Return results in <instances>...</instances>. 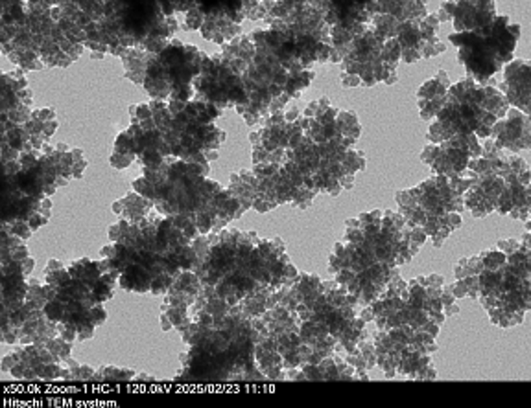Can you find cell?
Masks as SVG:
<instances>
[{
    "instance_id": "obj_6",
    "label": "cell",
    "mask_w": 531,
    "mask_h": 408,
    "mask_svg": "<svg viewBox=\"0 0 531 408\" xmlns=\"http://www.w3.org/2000/svg\"><path fill=\"white\" fill-rule=\"evenodd\" d=\"M471 185L473 175L469 171L458 177L434 173L419 186L396 192L395 200L408 224L423 229L434 246L439 248L461 226L465 193Z\"/></svg>"
},
{
    "instance_id": "obj_28",
    "label": "cell",
    "mask_w": 531,
    "mask_h": 408,
    "mask_svg": "<svg viewBox=\"0 0 531 408\" xmlns=\"http://www.w3.org/2000/svg\"><path fill=\"white\" fill-rule=\"evenodd\" d=\"M109 238H111V241H113V243H120L124 239V234L120 230L119 223L113 224V226H109Z\"/></svg>"
},
{
    "instance_id": "obj_11",
    "label": "cell",
    "mask_w": 531,
    "mask_h": 408,
    "mask_svg": "<svg viewBox=\"0 0 531 408\" xmlns=\"http://www.w3.org/2000/svg\"><path fill=\"white\" fill-rule=\"evenodd\" d=\"M500 90L509 105L531 117V61L513 59L504 66Z\"/></svg>"
},
{
    "instance_id": "obj_21",
    "label": "cell",
    "mask_w": 531,
    "mask_h": 408,
    "mask_svg": "<svg viewBox=\"0 0 531 408\" xmlns=\"http://www.w3.org/2000/svg\"><path fill=\"white\" fill-rule=\"evenodd\" d=\"M88 314H91V321H93V324H95V326H100V324H104V322H105V319H107V313L104 311L102 304H96V306H93L91 309H88Z\"/></svg>"
},
{
    "instance_id": "obj_34",
    "label": "cell",
    "mask_w": 531,
    "mask_h": 408,
    "mask_svg": "<svg viewBox=\"0 0 531 408\" xmlns=\"http://www.w3.org/2000/svg\"><path fill=\"white\" fill-rule=\"evenodd\" d=\"M17 365V360L13 355H6L3 359V372H12V368Z\"/></svg>"
},
{
    "instance_id": "obj_7",
    "label": "cell",
    "mask_w": 531,
    "mask_h": 408,
    "mask_svg": "<svg viewBox=\"0 0 531 408\" xmlns=\"http://www.w3.org/2000/svg\"><path fill=\"white\" fill-rule=\"evenodd\" d=\"M520 25L509 15H496L491 25L474 32H454L449 42L458 50V63L467 78L481 85H493V78L515 59Z\"/></svg>"
},
{
    "instance_id": "obj_26",
    "label": "cell",
    "mask_w": 531,
    "mask_h": 408,
    "mask_svg": "<svg viewBox=\"0 0 531 408\" xmlns=\"http://www.w3.org/2000/svg\"><path fill=\"white\" fill-rule=\"evenodd\" d=\"M44 223H47V219H44V217H42L39 212H35V214H34V215L28 219L30 229H32L34 232H35V230H39Z\"/></svg>"
},
{
    "instance_id": "obj_19",
    "label": "cell",
    "mask_w": 531,
    "mask_h": 408,
    "mask_svg": "<svg viewBox=\"0 0 531 408\" xmlns=\"http://www.w3.org/2000/svg\"><path fill=\"white\" fill-rule=\"evenodd\" d=\"M93 294H95L96 302L102 304V302H105V300H109L111 297H113V287H109L107 283L98 280V283L93 287Z\"/></svg>"
},
{
    "instance_id": "obj_30",
    "label": "cell",
    "mask_w": 531,
    "mask_h": 408,
    "mask_svg": "<svg viewBox=\"0 0 531 408\" xmlns=\"http://www.w3.org/2000/svg\"><path fill=\"white\" fill-rule=\"evenodd\" d=\"M100 254H102V258H105V260H113V258H117V246L115 245H105L102 251H100Z\"/></svg>"
},
{
    "instance_id": "obj_36",
    "label": "cell",
    "mask_w": 531,
    "mask_h": 408,
    "mask_svg": "<svg viewBox=\"0 0 531 408\" xmlns=\"http://www.w3.org/2000/svg\"><path fill=\"white\" fill-rule=\"evenodd\" d=\"M56 129H58V120H50L44 124V136H47V140L56 132Z\"/></svg>"
},
{
    "instance_id": "obj_32",
    "label": "cell",
    "mask_w": 531,
    "mask_h": 408,
    "mask_svg": "<svg viewBox=\"0 0 531 408\" xmlns=\"http://www.w3.org/2000/svg\"><path fill=\"white\" fill-rule=\"evenodd\" d=\"M20 267H22V275L25 276H30V272L34 270V267H35V261H34V258H27L25 261L20 263Z\"/></svg>"
},
{
    "instance_id": "obj_41",
    "label": "cell",
    "mask_w": 531,
    "mask_h": 408,
    "mask_svg": "<svg viewBox=\"0 0 531 408\" xmlns=\"http://www.w3.org/2000/svg\"><path fill=\"white\" fill-rule=\"evenodd\" d=\"M205 156L209 158V162H211V161H216V158H218V149H209V151H205Z\"/></svg>"
},
{
    "instance_id": "obj_29",
    "label": "cell",
    "mask_w": 531,
    "mask_h": 408,
    "mask_svg": "<svg viewBox=\"0 0 531 408\" xmlns=\"http://www.w3.org/2000/svg\"><path fill=\"white\" fill-rule=\"evenodd\" d=\"M27 368H28L27 362H25V360H20V362H17V365L12 368V375L17 377V379H25Z\"/></svg>"
},
{
    "instance_id": "obj_16",
    "label": "cell",
    "mask_w": 531,
    "mask_h": 408,
    "mask_svg": "<svg viewBox=\"0 0 531 408\" xmlns=\"http://www.w3.org/2000/svg\"><path fill=\"white\" fill-rule=\"evenodd\" d=\"M229 309L231 307L227 306V302L224 298H219V297L207 302V311L211 314H214V319H216V316H226L229 313Z\"/></svg>"
},
{
    "instance_id": "obj_1",
    "label": "cell",
    "mask_w": 531,
    "mask_h": 408,
    "mask_svg": "<svg viewBox=\"0 0 531 408\" xmlns=\"http://www.w3.org/2000/svg\"><path fill=\"white\" fill-rule=\"evenodd\" d=\"M452 285L441 275L393 280L371 304L376 333V366L384 377L398 374L410 379H435L432 353L442 322L459 313Z\"/></svg>"
},
{
    "instance_id": "obj_43",
    "label": "cell",
    "mask_w": 531,
    "mask_h": 408,
    "mask_svg": "<svg viewBox=\"0 0 531 408\" xmlns=\"http://www.w3.org/2000/svg\"><path fill=\"white\" fill-rule=\"evenodd\" d=\"M139 381H153V377H150V375L142 374V375H139Z\"/></svg>"
},
{
    "instance_id": "obj_2",
    "label": "cell",
    "mask_w": 531,
    "mask_h": 408,
    "mask_svg": "<svg viewBox=\"0 0 531 408\" xmlns=\"http://www.w3.org/2000/svg\"><path fill=\"white\" fill-rule=\"evenodd\" d=\"M427 239V232L410 226L401 212H366L347 219L345 241L335 245L328 270L366 307L401 278L398 267L410 263Z\"/></svg>"
},
{
    "instance_id": "obj_35",
    "label": "cell",
    "mask_w": 531,
    "mask_h": 408,
    "mask_svg": "<svg viewBox=\"0 0 531 408\" xmlns=\"http://www.w3.org/2000/svg\"><path fill=\"white\" fill-rule=\"evenodd\" d=\"M95 370L88 368V366H81L80 368V381H88V379H95Z\"/></svg>"
},
{
    "instance_id": "obj_42",
    "label": "cell",
    "mask_w": 531,
    "mask_h": 408,
    "mask_svg": "<svg viewBox=\"0 0 531 408\" xmlns=\"http://www.w3.org/2000/svg\"><path fill=\"white\" fill-rule=\"evenodd\" d=\"M27 283H28V289H39V287H42L41 282H39V280H34V278H30Z\"/></svg>"
},
{
    "instance_id": "obj_5",
    "label": "cell",
    "mask_w": 531,
    "mask_h": 408,
    "mask_svg": "<svg viewBox=\"0 0 531 408\" xmlns=\"http://www.w3.org/2000/svg\"><path fill=\"white\" fill-rule=\"evenodd\" d=\"M509 107L505 94L495 85L465 78L450 85L435 120L428 124L427 140L441 144L456 134H476L483 142L491 139L493 127L507 115Z\"/></svg>"
},
{
    "instance_id": "obj_38",
    "label": "cell",
    "mask_w": 531,
    "mask_h": 408,
    "mask_svg": "<svg viewBox=\"0 0 531 408\" xmlns=\"http://www.w3.org/2000/svg\"><path fill=\"white\" fill-rule=\"evenodd\" d=\"M59 379H63V381H69V379H73V372H71V368H61V372H59Z\"/></svg>"
},
{
    "instance_id": "obj_17",
    "label": "cell",
    "mask_w": 531,
    "mask_h": 408,
    "mask_svg": "<svg viewBox=\"0 0 531 408\" xmlns=\"http://www.w3.org/2000/svg\"><path fill=\"white\" fill-rule=\"evenodd\" d=\"M32 232H34V230L30 229L28 221L15 219V221L12 223V234L17 236V238H20V239H28V238L32 236Z\"/></svg>"
},
{
    "instance_id": "obj_23",
    "label": "cell",
    "mask_w": 531,
    "mask_h": 408,
    "mask_svg": "<svg viewBox=\"0 0 531 408\" xmlns=\"http://www.w3.org/2000/svg\"><path fill=\"white\" fill-rule=\"evenodd\" d=\"M214 314H211L207 309L197 314V322L204 329H214Z\"/></svg>"
},
{
    "instance_id": "obj_33",
    "label": "cell",
    "mask_w": 531,
    "mask_h": 408,
    "mask_svg": "<svg viewBox=\"0 0 531 408\" xmlns=\"http://www.w3.org/2000/svg\"><path fill=\"white\" fill-rule=\"evenodd\" d=\"M284 117H286V122H297L301 118V112L294 107V109H288L284 112Z\"/></svg>"
},
{
    "instance_id": "obj_18",
    "label": "cell",
    "mask_w": 531,
    "mask_h": 408,
    "mask_svg": "<svg viewBox=\"0 0 531 408\" xmlns=\"http://www.w3.org/2000/svg\"><path fill=\"white\" fill-rule=\"evenodd\" d=\"M115 151L117 153H124V155H129V153H133V140H131V136L124 131V132H120L119 136H117V140H115ZM135 155V153H133Z\"/></svg>"
},
{
    "instance_id": "obj_12",
    "label": "cell",
    "mask_w": 531,
    "mask_h": 408,
    "mask_svg": "<svg viewBox=\"0 0 531 408\" xmlns=\"http://www.w3.org/2000/svg\"><path fill=\"white\" fill-rule=\"evenodd\" d=\"M452 81L445 71H439L434 78L425 81L417 90V105L420 110V118L427 124L434 122L439 109L442 107V102L447 98V93L450 88Z\"/></svg>"
},
{
    "instance_id": "obj_25",
    "label": "cell",
    "mask_w": 531,
    "mask_h": 408,
    "mask_svg": "<svg viewBox=\"0 0 531 408\" xmlns=\"http://www.w3.org/2000/svg\"><path fill=\"white\" fill-rule=\"evenodd\" d=\"M95 335V324L88 322V324H83L78 328V340H87V338H93Z\"/></svg>"
},
{
    "instance_id": "obj_44",
    "label": "cell",
    "mask_w": 531,
    "mask_h": 408,
    "mask_svg": "<svg viewBox=\"0 0 531 408\" xmlns=\"http://www.w3.org/2000/svg\"><path fill=\"white\" fill-rule=\"evenodd\" d=\"M526 230H527V232H531V219H529V221H526Z\"/></svg>"
},
{
    "instance_id": "obj_31",
    "label": "cell",
    "mask_w": 531,
    "mask_h": 408,
    "mask_svg": "<svg viewBox=\"0 0 531 408\" xmlns=\"http://www.w3.org/2000/svg\"><path fill=\"white\" fill-rule=\"evenodd\" d=\"M59 336H61L63 340H66V343H74V340L78 338V329L66 328L63 333H59Z\"/></svg>"
},
{
    "instance_id": "obj_4",
    "label": "cell",
    "mask_w": 531,
    "mask_h": 408,
    "mask_svg": "<svg viewBox=\"0 0 531 408\" xmlns=\"http://www.w3.org/2000/svg\"><path fill=\"white\" fill-rule=\"evenodd\" d=\"M467 171L473 185L465 193V210L473 217L500 214L524 223L531 219V168L520 155L487 139L481 156L471 161Z\"/></svg>"
},
{
    "instance_id": "obj_15",
    "label": "cell",
    "mask_w": 531,
    "mask_h": 408,
    "mask_svg": "<svg viewBox=\"0 0 531 408\" xmlns=\"http://www.w3.org/2000/svg\"><path fill=\"white\" fill-rule=\"evenodd\" d=\"M137 158V155H133V153H129V155H124V153H113L111 155V158H109V162H111V166L113 168H117V170H126L133 161H135Z\"/></svg>"
},
{
    "instance_id": "obj_39",
    "label": "cell",
    "mask_w": 531,
    "mask_h": 408,
    "mask_svg": "<svg viewBox=\"0 0 531 408\" xmlns=\"http://www.w3.org/2000/svg\"><path fill=\"white\" fill-rule=\"evenodd\" d=\"M113 212L119 214V215H124V202H122V200H117V202L113 204Z\"/></svg>"
},
{
    "instance_id": "obj_14",
    "label": "cell",
    "mask_w": 531,
    "mask_h": 408,
    "mask_svg": "<svg viewBox=\"0 0 531 408\" xmlns=\"http://www.w3.org/2000/svg\"><path fill=\"white\" fill-rule=\"evenodd\" d=\"M204 22H205V13L197 8V4L187 11V15H185L187 30H202Z\"/></svg>"
},
{
    "instance_id": "obj_27",
    "label": "cell",
    "mask_w": 531,
    "mask_h": 408,
    "mask_svg": "<svg viewBox=\"0 0 531 408\" xmlns=\"http://www.w3.org/2000/svg\"><path fill=\"white\" fill-rule=\"evenodd\" d=\"M35 115L42 120V122H50V120H56V112L54 109H39V110H34Z\"/></svg>"
},
{
    "instance_id": "obj_13",
    "label": "cell",
    "mask_w": 531,
    "mask_h": 408,
    "mask_svg": "<svg viewBox=\"0 0 531 408\" xmlns=\"http://www.w3.org/2000/svg\"><path fill=\"white\" fill-rule=\"evenodd\" d=\"M42 311H44V316H47L49 321L61 322V321H65L66 304H63L59 300H50V302H47V306H44Z\"/></svg>"
},
{
    "instance_id": "obj_9",
    "label": "cell",
    "mask_w": 531,
    "mask_h": 408,
    "mask_svg": "<svg viewBox=\"0 0 531 408\" xmlns=\"http://www.w3.org/2000/svg\"><path fill=\"white\" fill-rule=\"evenodd\" d=\"M441 22H452L454 32H474L495 20V0H445L435 13Z\"/></svg>"
},
{
    "instance_id": "obj_10",
    "label": "cell",
    "mask_w": 531,
    "mask_h": 408,
    "mask_svg": "<svg viewBox=\"0 0 531 408\" xmlns=\"http://www.w3.org/2000/svg\"><path fill=\"white\" fill-rule=\"evenodd\" d=\"M491 140L509 153L531 149V117L515 107H509L507 115L493 127Z\"/></svg>"
},
{
    "instance_id": "obj_22",
    "label": "cell",
    "mask_w": 531,
    "mask_h": 408,
    "mask_svg": "<svg viewBox=\"0 0 531 408\" xmlns=\"http://www.w3.org/2000/svg\"><path fill=\"white\" fill-rule=\"evenodd\" d=\"M253 208H255L258 214H266V212H270V210L277 208V204L272 202V200H268V199H264V197H257L255 202H253Z\"/></svg>"
},
{
    "instance_id": "obj_37",
    "label": "cell",
    "mask_w": 531,
    "mask_h": 408,
    "mask_svg": "<svg viewBox=\"0 0 531 408\" xmlns=\"http://www.w3.org/2000/svg\"><path fill=\"white\" fill-rule=\"evenodd\" d=\"M161 328H163V331H170L172 328H175L166 311H163V314H161Z\"/></svg>"
},
{
    "instance_id": "obj_20",
    "label": "cell",
    "mask_w": 531,
    "mask_h": 408,
    "mask_svg": "<svg viewBox=\"0 0 531 408\" xmlns=\"http://www.w3.org/2000/svg\"><path fill=\"white\" fill-rule=\"evenodd\" d=\"M59 362H50V365H44L42 366V372L39 374V379H47V381H52V379H59Z\"/></svg>"
},
{
    "instance_id": "obj_3",
    "label": "cell",
    "mask_w": 531,
    "mask_h": 408,
    "mask_svg": "<svg viewBox=\"0 0 531 408\" xmlns=\"http://www.w3.org/2000/svg\"><path fill=\"white\" fill-rule=\"evenodd\" d=\"M454 276L458 300L476 298L498 328L520 326L531 311V232L463 258L454 267Z\"/></svg>"
},
{
    "instance_id": "obj_8",
    "label": "cell",
    "mask_w": 531,
    "mask_h": 408,
    "mask_svg": "<svg viewBox=\"0 0 531 408\" xmlns=\"http://www.w3.org/2000/svg\"><path fill=\"white\" fill-rule=\"evenodd\" d=\"M483 142L476 134H456L441 144H427L420 161L435 175L458 177L467 173L471 161L481 156Z\"/></svg>"
},
{
    "instance_id": "obj_40",
    "label": "cell",
    "mask_w": 531,
    "mask_h": 408,
    "mask_svg": "<svg viewBox=\"0 0 531 408\" xmlns=\"http://www.w3.org/2000/svg\"><path fill=\"white\" fill-rule=\"evenodd\" d=\"M47 268H49V270H59V268H65V267H63V263H61V261H58V260H50Z\"/></svg>"
},
{
    "instance_id": "obj_24",
    "label": "cell",
    "mask_w": 531,
    "mask_h": 408,
    "mask_svg": "<svg viewBox=\"0 0 531 408\" xmlns=\"http://www.w3.org/2000/svg\"><path fill=\"white\" fill-rule=\"evenodd\" d=\"M27 258H30V253H28V248L25 245H19V246L12 248V260L22 263Z\"/></svg>"
}]
</instances>
